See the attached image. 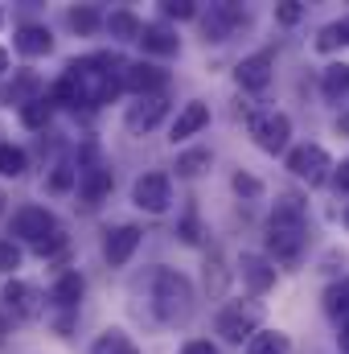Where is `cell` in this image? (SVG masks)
Wrapping results in <instances>:
<instances>
[{
    "label": "cell",
    "mask_w": 349,
    "mask_h": 354,
    "mask_svg": "<svg viewBox=\"0 0 349 354\" xmlns=\"http://www.w3.org/2000/svg\"><path fill=\"white\" fill-rule=\"evenodd\" d=\"M25 169H29L25 149H17V145H4V140H0V174H4V177H21Z\"/></svg>",
    "instance_id": "obj_30"
},
{
    "label": "cell",
    "mask_w": 349,
    "mask_h": 354,
    "mask_svg": "<svg viewBox=\"0 0 349 354\" xmlns=\"http://www.w3.org/2000/svg\"><path fill=\"white\" fill-rule=\"evenodd\" d=\"M62 243H66V235H62V231H54V235H50V239H46V243H37V248H33V252H37V256H54V252H58V248H62Z\"/></svg>",
    "instance_id": "obj_37"
},
{
    "label": "cell",
    "mask_w": 349,
    "mask_h": 354,
    "mask_svg": "<svg viewBox=\"0 0 349 354\" xmlns=\"http://www.w3.org/2000/svg\"><path fill=\"white\" fill-rule=\"evenodd\" d=\"M83 276L79 272H62L58 280H54V288H50V301L58 305V309H79V301H83Z\"/></svg>",
    "instance_id": "obj_20"
},
{
    "label": "cell",
    "mask_w": 349,
    "mask_h": 354,
    "mask_svg": "<svg viewBox=\"0 0 349 354\" xmlns=\"http://www.w3.org/2000/svg\"><path fill=\"white\" fill-rule=\"evenodd\" d=\"M165 111H169V99H165V95H144V99H136V103L128 107L123 124H128V132H152V128L165 120Z\"/></svg>",
    "instance_id": "obj_13"
},
{
    "label": "cell",
    "mask_w": 349,
    "mask_h": 354,
    "mask_svg": "<svg viewBox=\"0 0 349 354\" xmlns=\"http://www.w3.org/2000/svg\"><path fill=\"white\" fill-rule=\"evenodd\" d=\"M239 276H243V284L259 297V292H267V288L275 284V260H267V256H259V252H243Z\"/></svg>",
    "instance_id": "obj_16"
},
{
    "label": "cell",
    "mask_w": 349,
    "mask_h": 354,
    "mask_svg": "<svg viewBox=\"0 0 349 354\" xmlns=\"http://www.w3.org/2000/svg\"><path fill=\"white\" fill-rule=\"evenodd\" d=\"M21 268V248L12 243V239H0V272L8 276V272H17Z\"/></svg>",
    "instance_id": "obj_32"
},
{
    "label": "cell",
    "mask_w": 349,
    "mask_h": 354,
    "mask_svg": "<svg viewBox=\"0 0 349 354\" xmlns=\"http://www.w3.org/2000/svg\"><path fill=\"white\" fill-rule=\"evenodd\" d=\"M337 342H341V351H349V326H341V334H337Z\"/></svg>",
    "instance_id": "obj_41"
},
{
    "label": "cell",
    "mask_w": 349,
    "mask_h": 354,
    "mask_svg": "<svg viewBox=\"0 0 349 354\" xmlns=\"http://www.w3.org/2000/svg\"><path fill=\"white\" fill-rule=\"evenodd\" d=\"M107 189H111V169L99 161V153H94V149H87V153L79 157V194H83V202H87V206H94Z\"/></svg>",
    "instance_id": "obj_9"
},
{
    "label": "cell",
    "mask_w": 349,
    "mask_h": 354,
    "mask_svg": "<svg viewBox=\"0 0 349 354\" xmlns=\"http://www.w3.org/2000/svg\"><path fill=\"white\" fill-rule=\"evenodd\" d=\"M90 354H140V351H136V342H132L123 330H107V334L94 338Z\"/></svg>",
    "instance_id": "obj_26"
},
{
    "label": "cell",
    "mask_w": 349,
    "mask_h": 354,
    "mask_svg": "<svg viewBox=\"0 0 349 354\" xmlns=\"http://www.w3.org/2000/svg\"><path fill=\"white\" fill-rule=\"evenodd\" d=\"M259 322H263L259 301H226L222 313H218V334L239 346V342H251L259 334Z\"/></svg>",
    "instance_id": "obj_4"
},
{
    "label": "cell",
    "mask_w": 349,
    "mask_h": 354,
    "mask_svg": "<svg viewBox=\"0 0 349 354\" xmlns=\"http://www.w3.org/2000/svg\"><path fill=\"white\" fill-rule=\"evenodd\" d=\"M111 37H119V41H140V33H144V21L136 17V12H128V8H119V12H111L107 17V25H103Z\"/></svg>",
    "instance_id": "obj_23"
},
{
    "label": "cell",
    "mask_w": 349,
    "mask_h": 354,
    "mask_svg": "<svg viewBox=\"0 0 349 354\" xmlns=\"http://www.w3.org/2000/svg\"><path fill=\"white\" fill-rule=\"evenodd\" d=\"M123 71H128V62L119 54L74 58V62H66L62 79L54 83V103H66V107H99V103H111L123 91Z\"/></svg>",
    "instance_id": "obj_1"
},
{
    "label": "cell",
    "mask_w": 349,
    "mask_h": 354,
    "mask_svg": "<svg viewBox=\"0 0 349 354\" xmlns=\"http://www.w3.org/2000/svg\"><path fill=\"white\" fill-rule=\"evenodd\" d=\"M169 87V75L157 66V62H128V71H123V91H132V95H165Z\"/></svg>",
    "instance_id": "obj_11"
},
{
    "label": "cell",
    "mask_w": 349,
    "mask_h": 354,
    "mask_svg": "<svg viewBox=\"0 0 349 354\" xmlns=\"http://www.w3.org/2000/svg\"><path fill=\"white\" fill-rule=\"evenodd\" d=\"M206 165H210V149H189V153L177 157V174L181 177H197Z\"/></svg>",
    "instance_id": "obj_31"
},
{
    "label": "cell",
    "mask_w": 349,
    "mask_h": 354,
    "mask_svg": "<svg viewBox=\"0 0 349 354\" xmlns=\"http://www.w3.org/2000/svg\"><path fill=\"white\" fill-rule=\"evenodd\" d=\"M210 124V107L201 103V99H189L181 111H177V120H173V128H169V140L173 145H181V140H189V136H197L201 128Z\"/></svg>",
    "instance_id": "obj_17"
},
{
    "label": "cell",
    "mask_w": 349,
    "mask_h": 354,
    "mask_svg": "<svg viewBox=\"0 0 349 354\" xmlns=\"http://www.w3.org/2000/svg\"><path fill=\"white\" fill-rule=\"evenodd\" d=\"M337 165H333V157L321 149V145H296L292 153H288V174L296 177V181H308V185H321V181H329Z\"/></svg>",
    "instance_id": "obj_6"
},
{
    "label": "cell",
    "mask_w": 349,
    "mask_h": 354,
    "mask_svg": "<svg viewBox=\"0 0 349 354\" xmlns=\"http://www.w3.org/2000/svg\"><path fill=\"white\" fill-rule=\"evenodd\" d=\"M181 354H218L214 342H206V338H197V342H185V351Z\"/></svg>",
    "instance_id": "obj_38"
},
{
    "label": "cell",
    "mask_w": 349,
    "mask_h": 354,
    "mask_svg": "<svg viewBox=\"0 0 349 354\" xmlns=\"http://www.w3.org/2000/svg\"><path fill=\"white\" fill-rule=\"evenodd\" d=\"M247 354H292V338L283 330H259L247 342Z\"/></svg>",
    "instance_id": "obj_25"
},
{
    "label": "cell",
    "mask_w": 349,
    "mask_h": 354,
    "mask_svg": "<svg viewBox=\"0 0 349 354\" xmlns=\"http://www.w3.org/2000/svg\"><path fill=\"white\" fill-rule=\"evenodd\" d=\"M0 301H4L8 313H17V317H25V322L41 317V292H37L33 284H25V280H8L4 292H0Z\"/></svg>",
    "instance_id": "obj_14"
},
{
    "label": "cell",
    "mask_w": 349,
    "mask_h": 354,
    "mask_svg": "<svg viewBox=\"0 0 349 354\" xmlns=\"http://www.w3.org/2000/svg\"><path fill=\"white\" fill-rule=\"evenodd\" d=\"M136 248H140V227H132V223L111 227L107 239H103V260H107L111 268H123L132 256H136Z\"/></svg>",
    "instance_id": "obj_12"
},
{
    "label": "cell",
    "mask_w": 349,
    "mask_h": 354,
    "mask_svg": "<svg viewBox=\"0 0 349 354\" xmlns=\"http://www.w3.org/2000/svg\"><path fill=\"white\" fill-rule=\"evenodd\" d=\"M66 25H70L74 33L90 37L99 25H107V17H99V8H90V4H79V8H70V12H66Z\"/></svg>",
    "instance_id": "obj_27"
},
{
    "label": "cell",
    "mask_w": 349,
    "mask_h": 354,
    "mask_svg": "<svg viewBox=\"0 0 349 354\" xmlns=\"http://www.w3.org/2000/svg\"><path fill=\"white\" fill-rule=\"evenodd\" d=\"M337 46H349V12L341 21H333V25H325V29L317 33V50H321V54H329V50H337Z\"/></svg>",
    "instance_id": "obj_28"
},
{
    "label": "cell",
    "mask_w": 349,
    "mask_h": 354,
    "mask_svg": "<svg viewBox=\"0 0 349 354\" xmlns=\"http://www.w3.org/2000/svg\"><path fill=\"white\" fill-rule=\"evenodd\" d=\"M50 185H54V189H70V185L79 189V169H74V165H58V169L50 174Z\"/></svg>",
    "instance_id": "obj_35"
},
{
    "label": "cell",
    "mask_w": 349,
    "mask_h": 354,
    "mask_svg": "<svg viewBox=\"0 0 349 354\" xmlns=\"http://www.w3.org/2000/svg\"><path fill=\"white\" fill-rule=\"evenodd\" d=\"M321 301H325V313H329L337 326H349V276L337 280V284H329Z\"/></svg>",
    "instance_id": "obj_24"
},
{
    "label": "cell",
    "mask_w": 349,
    "mask_h": 354,
    "mask_svg": "<svg viewBox=\"0 0 349 354\" xmlns=\"http://www.w3.org/2000/svg\"><path fill=\"white\" fill-rule=\"evenodd\" d=\"M247 21H251V12L239 4H210V12L201 17V29H206V41H230V33Z\"/></svg>",
    "instance_id": "obj_10"
},
{
    "label": "cell",
    "mask_w": 349,
    "mask_h": 354,
    "mask_svg": "<svg viewBox=\"0 0 349 354\" xmlns=\"http://www.w3.org/2000/svg\"><path fill=\"white\" fill-rule=\"evenodd\" d=\"M54 231H58V218H54L46 206H21V210L12 214V235H17V239H25L29 248L46 243Z\"/></svg>",
    "instance_id": "obj_7"
},
{
    "label": "cell",
    "mask_w": 349,
    "mask_h": 354,
    "mask_svg": "<svg viewBox=\"0 0 349 354\" xmlns=\"http://www.w3.org/2000/svg\"><path fill=\"white\" fill-rule=\"evenodd\" d=\"M12 46H17V54H25V58H41V54L54 50V33H50L46 25H21L17 37H12Z\"/></svg>",
    "instance_id": "obj_18"
},
{
    "label": "cell",
    "mask_w": 349,
    "mask_h": 354,
    "mask_svg": "<svg viewBox=\"0 0 349 354\" xmlns=\"http://www.w3.org/2000/svg\"><path fill=\"white\" fill-rule=\"evenodd\" d=\"M4 99H8V103H17V107H29V103L46 99V83H41V79H37L33 71H17V79L8 83Z\"/></svg>",
    "instance_id": "obj_19"
},
{
    "label": "cell",
    "mask_w": 349,
    "mask_h": 354,
    "mask_svg": "<svg viewBox=\"0 0 349 354\" xmlns=\"http://www.w3.org/2000/svg\"><path fill=\"white\" fill-rule=\"evenodd\" d=\"M0 25H4V8H0Z\"/></svg>",
    "instance_id": "obj_45"
},
{
    "label": "cell",
    "mask_w": 349,
    "mask_h": 354,
    "mask_svg": "<svg viewBox=\"0 0 349 354\" xmlns=\"http://www.w3.org/2000/svg\"><path fill=\"white\" fill-rule=\"evenodd\" d=\"M271 71H275V54H271V50H259V54H251V58H243V62L235 66V79H239L243 91H267Z\"/></svg>",
    "instance_id": "obj_15"
},
{
    "label": "cell",
    "mask_w": 349,
    "mask_h": 354,
    "mask_svg": "<svg viewBox=\"0 0 349 354\" xmlns=\"http://www.w3.org/2000/svg\"><path fill=\"white\" fill-rule=\"evenodd\" d=\"M152 309L165 326H181L193 317V284L173 272V268H157L152 276Z\"/></svg>",
    "instance_id": "obj_3"
},
{
    "label": "cell",
    "mask_w": 349,
    "mask_h": 354,
    "mask_svg": "<svg viewBox=\"0 0 349 354\" xmlns=\"http://www.w3.org/2000/svg\"><path fill=\"white\" fill-rule=\"evenodd\" d=\"M132 202L148 214H165L169 202H173V185H169V174H140L136 185H132Z\"/></svg>",
    "instance_id": "obj_8"
},
{
    "label": "cell",
    "mask_w": 349,
    "mask_h": 354,
    "mask_svg": "<svg viewBox=\"0 0 349 354\" xmlns=\"http://www.w3.org/2000/svg\"><path fill=\"white\" fill-rule=\"evenodd\" d=\"M161 12L165 17H177V21H189V17H197V4L193 0H165Z\"/></svg>",
    "instance_id": "obj_34"
},
{
    "label": "cell",
    "mask_w": 349,
    "mask_h": 354,
    "mask_svg": "<svg viewBox=\"0 0 349 354\" xmlns=\"http://www.w3.org/2000/svg\"><path fill=\"white\" fill-rule=\"evenodd\" d=\"M4 71H8V50L0 46V75H4Z\"/></svg>",
    "instance_id": "obj_42"
},
{
    "label": "cell",
    "mask_w": 349,
    "mask_h": 354,
    "mask_svg": "<svg viewBox=\"0 0 349 354\" xmlns=\"http://www.w3.org/2000/svg\"><path fill=\"white\" fill-rule=\"evenodd\" d=\"M140 46H144L148 54H177V50H181V37H177L169 25H144Z\"/></svg>",
    "instance_id": "obj_21"
},
{
    "label": "cell",
    "mask_w": 349,
    "mask_h": 354,
    "mask_svg": "<svg viewBox=\"0 0 349 354\" xmlns=\"http://www.w3.org/2000/svg\"><path fill=\"white\" fill-rule=\"evenodd\" d=\"M247 132L255 136V145H259L263 153H283L288 149V140H292V120L283 115V111H255L251 120H247Z\"/></svg>",
    "instance_id": "obj_5"
},
{
    "label": "cell",
    "mask_w": 349,
    "mask_h": 354,
    "mask_svg": "<svg viewBox=\"0 0 349 354\" xmlns=\"http://www.w3.org/2000/svg\"><path fill=\"white\" fill-rule=\"evenodd\" d=\"M4 202H8V198H4V189H0V214H4Z\"/></svg>",
    "instance_id": "obj_43"
},
{
    "label": "cell",
    "mask_w": 349,
    "mask_h": 354,
    "mask_svg": "<svg viewBox=\"0 0 349 354\" xmlns=\"http://www.w3.org/2000/svg\"><path fill=\"white\" fill-rule=\"evenodd\" d=\"M337 132H341V136H349V111H341V115H337Z\"/></svg>",
    "instance_id": "obj_40"
},
{
    "label": "cell",
    "mask_w": 349,
    "mask_h": 354,
    "mask_svg": "<svg viewBox=\"0 0 349 354\" xmlns=\"http://www.w3.org/2000/svg\"><path fill=\"white\" fill-rule=\"evenodd\" d=\"M235 194H243V198H263V181L259 177H251V174H235Z\"/></svg>",
    "instance_id": "obj_33"
},
{
    "label": "cell",
    "mask_w": 349,
    "mask_h": 354,
    "mask_svg": "<svg viewBox=\"0 0 349 354\" xmlns=\"http://www.w3.org/2000/svg\"><path fill=\"white\" fill-rule=\"evenodd\" d=\"M267 252L271 260H300L304 252V202L296 194H283L275 206H271V218H267Z\"/></svg>",
    "instance_id": "obj_2"
},
{
    "label": "cell",
    "mask_w": 349,
    "mask_h": 354,
    "mask_svg": "<svg viewBox=\"0 0 349 354\" xmlns=\"http://www.w3.org/2000/svg\"><path fill=\"white\" fill-rule=\"evenodd\" d=\"M333 185H337V189H346V194H349V157L341 161V165H337V174H333Z\"/></svg>",
    "instance_id": "obj_39"
},
{
    "label": "cell",
    "mask_w": 349,
    "mask_h": 354,
    "mask_svg": "<svg viewBox=\"0 0 349 354\" xmlns=\"http://www.w3.org/2000/svg\"><path fill=\"white\" fill-rule=\"evenodd\" d=\"M300 12H304V8H300L296 0H288V4H279V8H275V17H279L283 25H296V21H300Z\"/></svg>",
    "instance_id": "obj_36"
},
{
    "label": "cell",
    "mask_w": 349,
    "mask_h": 354,
    "mask_svg": "<svg viewBox=\"0 0 349 354\" xmlns=\"http://www.w3.org/2000/svg\"><path fill=\"white\" fill-rule=\"evenodd\" d=\"M50 115H54V95H46V99H37V103L21 107V124H25V128H33V132H41V128L50 124Z\"/></svg>",
    "instance_id": "obj_29"
},
{
    "label": "cell",
    "mask_w": 349,
    "mask_h": 354,
    "mask_svg": "<svg viewBox=\"0 0 349 354\" xmlns=\"http://www.w3.org/2000/svg\"><path fill=\"white\" fill-rule=\"evenodd\" d=\"M321 95L325 99H346L349 95V62H329L325 71H321Z\"/></svg>",
    "instance_id": "obj_22"
},
{
    "label": "cell",
    "mask_w": 349,
    "mask_h": 354,
    "mask_svg": "<svg viewBox=\"0 0 349 354\" xmlns=\"http://www.w3.org/2000/svg\"><path fill=\"white\" fill-rule=\"evenodd\" d=\"M346 227H349V206H346Z\"/></svg>",
    "instance_id": "obj_44"
}]
</instances>
